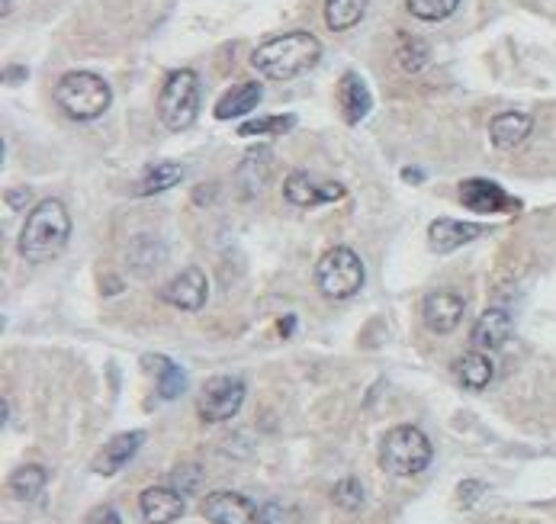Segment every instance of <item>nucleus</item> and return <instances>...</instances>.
I'll list each match as a JSON object with an SVG mask.
<instances>
[{"label":"nucleus","instance_id":"f257e3e1","mask_svg":"<svg viewBox=\"0 0 556 524\" xmlns=\"http://www.w3.org/2000/svg\"><path fill=\"white\" fill-rule=\"evenodd\" d=\"M322 42L312 33H287L267 39L264 46L251 52V68L264 74L267 81H293L299 74L319 65Z\"/></svg>","mask_w":556,"mask_h":524},{"label":"nucleus","instance_id":"f03ea898","mask_svg":"<svg viewBox=\"0 0 556 524\" xmlns=\"http://www.w3.org/2000/svg\"><path fill=\"white\" fill-rule=\"evenodd\" d=\"M71 238V216L62 200H42L33 206L20 229V254L29 264H49L65 251Z\"/></svg>","mask_w":556,"mask_h":524},{"label":"nucleus","instance_id":"7ed1b4c3","mask_svg":"<svg viewBox=\"0 0 556 524\" xmlns=\"http://www.w3.org/2000/svg\"><path fill=\"white\" fill-rule=\"evenodd\" d=\"M55 103L74 123H90L110 110L113 91L94 71H68L55 87Z\"/></svg>","mask_w":556,"mask_h":524},{"label":"nucleus","instance_id":"20e7f679","mask_svg":"<svg viewBox=\"0 0 556 524\" xmlns=\"http://www.w3.org/2000/svg\"><path fill=\"white\" fill-rule=\"evenodd\" d=\"M434 460L431 438L418 425H396L380 441V467L389 476H415L425 473Z\"/></svg>","mask_w":556,"mask_h":524},{"label":"nucleus","instance_id":"39448f33","mask_svg":"<svg viewBox=\"0 0 556 524\" xmlns=\"http://www.w3.org/2000/svg\"><path fill=\"white\" fill-rule=\"evenodd\" d=\"M200 113V78L197 71L177 68L164 78L161 97H158V116L171 132H184L197 123Z\"/></svg>","mask_w":556,"mask_h":524},{"label":"nucleus","instance_id":"423d86ee","mask_svg":"<svg viewBox=\"0 0 556 524\" xmlns=\"http://www.w3.org/2000/svg\"><path fill=\"white\" fill-rule=\"evenodd\" d=\"M364 261L357 258L351 248H328L319 264H315V287L325 299H351L364 287Z\"/></svg>","mask_w":556,"mask_h":524},{"label":"nucleus","instance_id":"0eeeda50","mask_svg":"<svg viewBox=\"0 0 556 524\" xmlns=\"http://www.w3.org/2000/svg\"><path fill=\"white\" fill-rule=\"evenodd\" d=\"M245 393L248 386L242 377H213L206 380V386L197 396V415L206 425H222L229 418L238 415V409L245 406Z\"/></svg>","mask_w":556,"mask_h":524},{"label":"nucleus","instance_id":"6e6552de","mask_svg":"<svg viewBox=\"0 0 556 524\" xmlns=\"http://www.w3.org/2000/svg\"><path fill=\"white\" fill-rule=\"evenodd\" d=\"M200 512L209 524H258V505L232 489L209 492L200 505Z\"/></svg>","mask_w":556,"mask_h":524},{"label":"nucleus","instance_id":"1a4fd4ad","mask_svg":"<svg viewBox=\"0 0 556 524\" xmlns=\"http://www.w3.org/2000/svg\"><path fill=\"white\" fill-rule=\"evenodd\" d=\"M344 184L338 181H315L309 171H293L283 181V197L293 206H322V203H338L344 200Z\"/></svg>","mask_w":556,"mask_h":524},{"label":"nucleus","instance_id":"9d476101","mask_svg":"<svg viewBox=\"0 0 556 524\" xmlns=\"http://www.w3.org/2000/svg\"><path fill=\"white\" fill-rule=\"evenodd\" d=\"M460 203L467 209H473V213H483V216L515 213V209L521 206L505 187L492 184V181H483V177H473V181L460 184Z\"/></svg>","mask_w":556,"mask_h":524},{"label":"nucleus","instance_id":"9b49d317","mask_svg":"<svg viewBox=\"0 0 556 524\" xmlns=\"http://www.w3.org/2000/svg\"><path fill=\"white\" fill-rule=\"evenodd\" d=\"M206 296H209V280L200 267H187V271H180L168 287H161V299L168 306L180 309V312H197L206 306Z\"/></svg>","mask_w":556,"mask_h":524},{"label":"nucleus","instance_id":"f8f14e48","mask_svg":"<svg viewBox=\"0 0 556 524\" xmlns=\"http://www.w3.org/2000/svg\"><path fill=\"white\" fill-rule=\"evenodd\" d=\"M463 312H467V303H463V296L454 290H434L425 296V306H422V319L431 328L434 335H450L454 328L460 325Z\"/></svg>","mask_w":556,"mask_h":524},{"label":"nucleus","instance_id":"ddd939ff","mask_svg":"<svg viewBox=\"0 0 556 524\" xmlns=\"http://www.w3.org/2000/svg\"><path fill=\"white\" fill-rule=\"evenodd\" d=\"M187 508V496L174 486H148L139 496V512L145 524H174Z\"/></svg>","mask_w":556,"mask_h":524},{"label":"nucleus","instance_id":"4468645a","mask_svg":"<svg viewBox=\"0 0 556 524\" xmlns=\"http://www.w3.org/2000/svg\"><path fill=\"white\" fill-rule=\"evenodd\" d=\"M142 444H145V431H123V434H116V438H110L97 451L94 463H90V470H94L97 476H113V473L123 470L135 454H139Z\"/></svg>","mask_w":556,"mask_h":524},{"label":"nucleus","instance_id":"2eb2a0df","mask_svg":"<svg viewBox=\"0 0 556 524\" xmlns=\"http://www.w3.org/2000/svg\"><path fill=\"white\" fill-rule=\"evenodd\" d=\"M483 235V226L476 222H460V219H434L428 226V245L438 254H450L463 245H470L473 238Z\"/></svg>","mask_w":556,"mask_h":524},{"label":"nucleus","instance_id":"dca6fc26","mask_svg":"<svg viewBox=\"0 0 556 524\" xmlns=\"http://www.w3.org/2000/svg\"><path fill=\"white\" fill-rule=\"evenodd\" d=\"M338 103H341V113H344V123L357 126L360 119H364L373 107V97H370V87L367 81L360 78L357 71H344L341 81H338Z\"/></svg>","mask_w":556,"mask_h":524},{"label":"nucleus","instance_id":"f3484780","mask_svg":"<svg viewBox=\"0 0 556 524\" xmlns=\"http://www.w3.org/2000/svg\"><path fill=\"white\" fill-rule=\"evenodd\" d=\"M270 164H274V155H270V148H251V152L242 158L238 164V193H242V200H254L258 193L264 190L267 177H270Z\"/></svg>","mask_w":556,"mask_h":524},{"label":"nucleus","instance_id":"a211bd4d","mask_svg":"<svg viewBox=\"0 0 556 524\" xmlns=\"http://www.w3.org/2000/svg\"><path fill=\"white\" fill-rule=\"evenodd\" d=\"M508 335H512V316H508L505 309L492 306L476 319L470 341H473L476 351H499L502 344L508 341Z\"/></svg>","mask_w":556,"mask_h":524},{"label":"nucleus","instance_id":"6ab92c4d","mask_svg":"<svg viewBox=\"0 0 556 524\" xmlns=\"http://www.w3.org/2000/svg\"><path fill=\"white\" fill-rule=\"evenodd\" d=\"M184 181V164L180 161H158V164H148L142 171V177L135 181L132 193L135 197H158V193L177 187Z\"/></svg>","mask_w":556,"mask_h":524},{"label":"nucleus","instance_id":"aec40b11","mask_svg":"<svg viewBox=\"0 0 556 524\" xmlns=\"http://www.w3.org/2000/svg\"><path fill=\"white\" fill-rule=\"evenodd\" d=\"M261 97H264V87L258 81L235 84V87H229V91L219 97L216 119H242V116H248L254 107H258Z\"/></svg>","mask_w":556,"mask_h":524},{"label":"nucleus","instance_id":"412c9836","mask_svg":"<svg viewBox=\"0 0 556 524\" xmlns=\"http://www.w3.org/2000/svg\"><path fill=\"white\" fill-rule=\"evenodd\" d=\"M531 129H534V119L528 113L508 110V113H499L489 123V139L495 148H515L531 136Z\"/></svg>","mask_w":556,"mask_h":524},{"label":"nucleus","instance_id":"4be33fe9","mask_svg":"<svg viewBox=\"0 0 556 524\" xmlns=\"http://www.w3.org/2000/svg\"><path fill=\"white\" fill-rule=\"evenodd\" d=\"M454 380L463 389H486L492 383V361L486 357V351H467L454 361Z\"/></svg>","mask_w":556,"mask_h":524},{"label":"nucleus","instance_id":"5701e85b","mask_svg":"<svg viewBox=\"0 0 556 524\" xmlns=\"http://www.w3.org/2000/svg\"><path fill=\"white\" fill-rule=\"evenodd\" d=\"M145 367L155 370V383H158L161 399H180L187 393V370L174 364L171 357H145Z\"/></svg>","mask_w":556,"mask_h":524},{"label":"nucleus","instance_id":"b1692460","mask_svg":"<svg viewBox=\"0 0 556 524\" xmlns=\"http://www.w3.org/2000/svg\"><path fill=\"white\" fill-rule=\"evenodd\" d=\"M45 483H49V473H45L39 463H23L10 473V496L20 502H36L42 496Z\"/></svg>","mask_w":556,"mask_h":524},{"label":"nucleus","instance_id":"393cba45","mask_svg":"<svg viewBox=\"0 0 556 524\" xmlns=\"http://www.w3.org/2000/svg\"><path fill=\"white\" fill-rule=\"evenodd\" d=\"M370 0H325V23L332 33H344V29H354L364 20Z\"/></svg>","mask_w":556,"mask_h":524},{"label":"nucleus","instance_id":"a878e982","mask_svg":"<svg viewBox=\"0 0 556 524\" xmlns=\"http://www.w3.org/2000/svg\"><path fill=\"white\" fill-rule=\"evenodd\" d=\"M396 58H399V65L409 71V74H418V71L428 68L431 49H428L425 39H418L412 33H399L396 36Z\"/></svg>","mask_w":556,"mask_h":524},{"label":"nucleus","instance_id":"bb28decb","mask_svg":"<svg viewBox=\"0 0 556 524\" xmlns=\"http://www.w3.org/2000/svg\"><path fill=\"white\" fill-rule=\"evenodd\" d=\"M296 126V116H261V119H248V123L238 126V136H287Z\"/></svg>","mask_w":556,"mask_h":524},{"label":"nucleus","instance_id":"cd10ccee","mask_svg":"<svg viewBox=\"0 0 556 524\" xmlns=\"http://www.w3.org/2000/svg\"><path fill=\"white\" fill-rule=\"evenodd\" d=\"M412 17L425 23H441L447 17H454V10L460 7V0H405Z\"/></svg>","mask_w":556,"mask_h":524},{"label":"nucleus","instance_id":"c85d7f7f","mask_svg":"<svg viewBox=\"0 0 556 524\" xmlns=\"http://www.w3.org/2000/svg\"><path fill=\"white\" fill-rule=\"evenodd\" d=\"M364 499H367V489H364V483H360L357 476L338 479L335 489H332V502L338 508H344V512H357V508L364 505Z\"/></svg>","mask_w":556,"mask_h":524},{"label":"nucleus","instance_id":"c756f323","mask_svg":"<svg viewBox=\"0 0 556 524\" xmlns=\"http://www.w3.org/2000/svg\"><path fill=\"white\" fill-rule=\"evenodd\" d=\"M203 483V470L197 467V463H180V467L171 473V486L177 492H184V496H193V492L200 489Z\"/></svg>","mask_w":556,"mask_h":524},{"label":"nucleus","instance_id":"7c9ffc66","mask_svg":"<svg viewBox=\"0 0 556 524\" xmlns=\"http://www.w3.org/2000/svg\"><path fill=\"white\" fill-rule=\"evenodd\" d=\"M258 524H296V508L283 502H264L258 505Z\"/></svg>","mask_w":556,"mask_h":524},{"label":"nucleus","instance_id":"2f4dec72","mask_svg":"<svg viewBox=\"0 0 556 524\" xmlns=\"http://www.w3.org/2000/svg\"><path fill=\"white\" fill-rule=\"evenodd\" d=\"M483 492H486V483H479V479H463V483L457 486V502L463 508H470V505H476V499L483 496Z\"/></svg>","mask_w":556,"mask_h":524},{"label":"nucleus","instance_id":"473e14b6","mask_svg":"<svg viewBox=\"0 0 556 524\" xmlns=\"http://www.w3.org/2000/svg\"><path fill=\"white\" fill-rule=\"evenodd\" d=\"M87 524H123V518H119L116 508H110V505H100V508H94V512H90Z\"/></svg>","mask_w":556,"mask_h":524},{"label":"nucleus","instance_id":"72a5a7b5","mask_svg":"<svg viewBox=\"0 0 556 524\" xmlns=\"http://www.w3.org/2000/svg\"><path fill=\"white\" fill-rule=\"evenodd\" d=\"M26 197H29V190H26V187H17V190H7V193H4V200H7L13 209H20V206L26 203Z\"/></svg>","mask_w":556,"mask_h":524},{"label":"nucleus","instance_id":"f704fd0d","mask_svg":"<svg viewBox=\"0 0 556 524\" xmlns=\"http://www.w3.org/2000/svg\"><path fill=\"white\" fill-rule=\"evenodd\" d=\"M405 181H409V184H422L425 181V171H418V168H405Z\"/></svg>","mask_w":556,"mask_h":524},{"label":"nucleus","instance_id":"c9c22d12","mask_svg":"<svg viewBox=\"0 0 556 524\" xmlns=\"http://www.w3.org/2000/svg\"><path fill=\"white\" fill-rule=\"evenodd\" d=\"M23 78H26V71H23L20 65H17V68H10V71H4V81H7V84H13V81H23Z\"/></svg>","mask_w":556,"mask_h":524},{"label":"nucleus","instance_id":"e433bc0d","mask_svg":"<svg viewBox=\"0 0 556 524\" xmlns=\"http://www.w3.org/2000/svg\"><path fill=\"white\" fill-rule=\"evenodd\" d=\"M293 325H296V319H293V316H290V319H283V322H280V332H283V335L293 332Z\"/></svg>","mask_w":556,"mask_h":524},{"label":"nucleus","instance_id":"4c0bfd02","mask_svg":"<svg viewBox=\"0 0 556 524\" xmlns=\"http://www.w3.org/2000/svg\"><path fill=\"white\" fill-rule=\"evenodd\" d=\"M0 13H4V17H10V13H13V0H0Z\"/></svg>","mask_w":556,"mask_h":524}]
</instances>
